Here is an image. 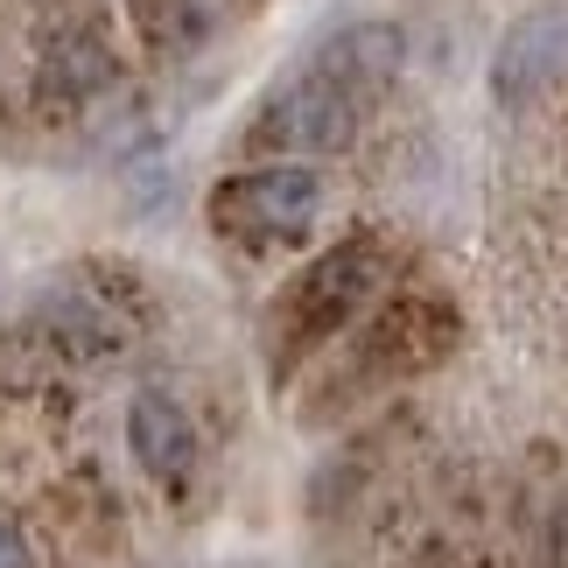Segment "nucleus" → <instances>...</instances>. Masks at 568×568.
I'll list each match as a JSON object with an SVG mask.
<instances>
[{"label": "nucleus", "instance_id": "3", "mask_svg": "<svg viewBox=\"0 0 568 568\" xmlns=\"http://www.w3.org/2000/svg\"><path fill=\"white\" fill-rule=\"evenodd\" d=\"M561 71H568V8H534L498 42L491 92H498V105H527L534 92H548Z\"/></svg>", "mask_w": 568, "mask_h": 568}, {"label": "nucleus", "instance_id": "6", "mask_svg": "<svg viewBox=\"0 0 568 568\" xmlns=\"http://www.w3.org/2000/svg\"><path fill=\"white\" fill-rule=\"evenodd\" d=\"M126 443H134V464L155 477V485H183L190 464H196V428L183 400H169V393H134V407H126Z\"/></svg>", "mask_w": 568, "mask_h": 568}, {"label": "nucleus", "instance_id": "1", "mask_svg": "<svg viewBox=\"0 0 568 568\" xmlns=\"http://www.w3.org/2000/svg\"><path fill=\"white\" fill-rule=\"evenodd\" d=\"M323 211V183L302 162H267L239 169L211 190V225L239 239V246H274V239H302Z\"/></svg>", "mask_w": 568, "mask_h": 568}, {"label": "nucleus", "instance_id": "4", "mask_svg": "<svg viewBox=\"0 0 568 568\" xmlns=\"http://www.w3.org/2000/svg\"><path fill=\"white\" fill-rule=\"evenodd\" d=\"M373 288V253L365 246H337V253H323L310 274L288 288V302H281V316H288V331L295 344H310L323 331H337L344 316L358 310V295Z\"/></svg>", "mask_w": 568, "mask_h": 568}, {"label": "nucleus", "instance_id": "5", "mask_svg": "<svg viewBox=\"0 0 568 568\" xmlns=\"http://www.w3.org/2000/svg\"><path fill=\"white\" fill-rule=\"evenodd\" d=\"M310 71L331 78L337 92H352L365 105L373 92L393 84V71H400V29H393V21H352V29H337V36L316 42Z\"/></svg>", "mask_w": 568, "mask_h": 568}, {"label": "nucleus", "instance_id": "7", "mask_svg": "<svg viewBox=\"0 0 568 568\" xmlns=\"http://www.w3.org/2000/svg\"><path fill=\"white\" fill-rule=\"evenodd\" d=\"M0 568H29V540H21L8 519H0Z\"/></svg>", "mask_w": 568, "mask_h": 568}, {"label": "nucleus", "instance_id": "2", "mask_svg": "<svg viewBox=\"0 0 568 568\" xmlns=\"http://www.w3.org/2000/svg\"><path fill=\"white\" fill-rule=\"evenodd\" d=\"M352 134H358V99L316 71L281 84L253 113V148H274V155H337V148H352Z\"/></svg>", "mask_w": 568, "mask_h": 568}]
</instances>
